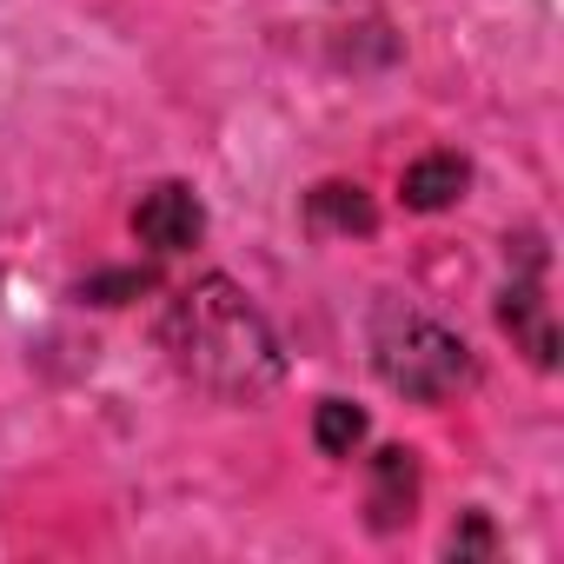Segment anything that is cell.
<instances>
[{"instance_id":"cell-5","label":"cell","mask_w":564,"mask_h":564,"mask_svg":"<svg viewBox=\"0 0 564 564\" xmlns=\"http://www.w3.org/2000/svg\"><path fill=\"white\" fill-rule=\"evenodd\" d=\"M412 505H419V465H412V452L386 445V452L372 458V524L392 531V524L412 518Z\"/></svg>"},{"instance_id":"cell-3","label":"cell","mask_w":564,"mask_h":564,"mask_svg":"<svg viewBox=\"0 0 564 564\" xmlns=\"http://www.w3.org/2000/svg\"><path fill=\"white\" fill-rule=\"evenodd\" d=\"M133 232H140L153 252H186V246H199V232H206V206H199L193 186L160 180L153 193H140V206H133Z\"/></svg>"},{"instance_id":"cell-1","label":"cell","mask_w":564,"mask_h":564,"mask_svg":"<svg viewBox=\"0 0 564 564\" xmlns=\"http://www.w3.org/2000/svg\"><path fill=\"white\" fill-rule=\"evenodd\" d=\"M166 352L193 386L219 399H259L279 386V339L232 279H199L173 300Z\"/></svg>"},{"instance_id":"cell-6","label":"cell","mask_w":564,"mask_h":564,"mask_svg":"<svg viewBox=\"0 0 564 564\" xmlns=\"http://www.w3.org/2000/svg\"><path fill=\"white\" fill-rule=\"evenodd\" d=\"M465 186H471V166L458 153H425L405 166V206L412 213H445L452 199H465Z\"/></svg>"},{"instance_id":"cell-2","label":"cell","mask_w":564,"mask_h":564,"mask_svg":"<svg viewBox=\"0 0 564 564\" xmlns=\"http://www.w3.org/2000/svg\"><path fill=\"white\" fill-rule=\"evenodd\" d=\"M379 372H386L392 392L432 405V399H445L471 379V352H465V339H452L432 319H399V326L379 333Z\"/></svg>"},{"instance_id":"cell-8","label":"cell","mask_w":564,"mask_h":564,"mask_svg":"<svg viewBox=\"0 0 564 564\" xmlns=\"http://www.w3.org/2000/svg\"><path fill=\"white\" fill-rule=\"evenodd\" d=\"M313 438H319V452H326V458H352V452L366 445V412H359V405H346V399H326V405H319Z\"/></svg>"},{"instance_id":"cell-10","label":"cell","mask_w":564,"mask_h":564,"mask_svg":"<svg viewBox=\"0 0 564 564\" xmlns=\"http://www.w3.org/2000/svg\"><path fill=\"white\" fill-rule=\"evenodd\" d=\"M452 551H458V557H471V551H491V524H485V518H471L465 531H452Z\"/></svg>"},{"instance_id":"cell-7","label":"cell","mask_w":564,"mask_h":564,"mask_svg":"<svg viewBox=\"0 0 564 564\" xmlns=\"http://www.w3.org/2000/svg\"><path fill=\"white\" fill-rule=\"evenodd\" d=\"M306 219L319 226V232H372V199L359 193V186H346V180H333V186H319L313 199H306Z\"/></svg>"},{"instance_id":"cell-4","label":"cell","mask_w":564,"mask_h":564,"mask_svg":"<svg viewBox=\"0 0 564 564\" xmlns=\"http://www.w3.org/2000/svg\"><path fill=\"white\" fill-rule=\"evenodd\" d=\"M498 319H505V333L531 352V366H551L557 359V333H551V306H544V293H538V259H531V272L518 279V286H505V306H498Z\"/></svg>"},{"instance_id":"cell-9","label":"cell","mask_w":564,"mask_h":564,"mask_svg":"<svg viewBox=\"0 0 564 564\" xmlns=\"http://www.w3.org/2000/svg\"><path fill=\"white\" fill-rule=\"evenodd\" d=\"M140 286H147V272H113V279H94L87 300L94 306H120V293H140Z\"/></svg>"}]
</instances>
